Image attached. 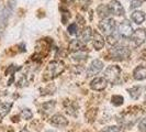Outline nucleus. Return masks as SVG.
<instances>
[{
	"instance_id": "nucleus-9",
	"label": "nucleus",
	"mask_w": 146,
	"mask_h": 132,
	"mask_svg": "<svg viewBox=\"0 0 146 132\" xmlns=\"http://www.w3.org/2000/svg\"><path fill=\"white\" fill-rule=\"evenodd\" d=\"M90 87L92 88L94 90L101 91V90H103L104 88L107 87V79L103 78V77H97L90 83Z\"/></svg>"
},
{
	"instance_id": "nucleus-20",
	"label": "nucleus",
	"mask_w": 146,
	"mask_h": 132,
	"mask_svg": "<svg viewBox=\"0 0 146 132\" xmlns=\"http://www.w3.org/2000/svg\"><path fill=\"white\" fill-rule=\"evenodd\" d=\"M33 116V113H32V111L30 109H23L21 112V117L23 119H25V120H30L31 118Z\"/></svg>"
},
{
	"instance_id": "nucleus-13",
	"label": "nucleus",
	"mask_w": 146,
	"mask_h": 132,
	"mask_svg": "<svg viewBox=\"0 0 146 132\" xmlns=\"http://www.w3.org/2000/svg\"><path fill=\"white\" fill-rule=\"evenodd\" d=\"M132 20L135 22L136 24H141L145 20V13L143 11H134L131 15Z\"/></svg>"
},
{
	"instance_id": "nucleus-1",
	"label": "nucleus",
	"mask_w": 146,
	"mask_h": 132,
	"mask_svg": "<svg viewBox=\"0 0 146 132\" xmlns=\"http://www.w3.org/2000/svg\"><path fill=\"white\" fill-rule=\"evenodd\" d=\"M64 71H65V64L62 61H53L47 65L44 72V79L45 81L53 79L60 75Z\"/></svg>"
},
{
	"instance_id": "nucleus-15",
	"label": "nucleus",
	"mask_w": 146,
	"mask_h": 132,
	"mask_svg": "<svg viewBox=\"0 0 146 132\" xmlns=\"http://www.w3.org/2000/svg\"><path fill=\"white\" fill-rule=\"evenodd\" d=\"M69 49L72 51L79 52L84 49V43L81 42L80 40H73L70 43H69Z\"/></svg>"
},
{
	"instance_id": "nucleus-25",
	"label": "nucleus",
	"mask_w": 146,
	"mask_h": 132,
	"mask_svg": "<svg viewBox=\"0 0 146 132\" xmlns=\"http://www.w3.org/2000/svg\"><path fill=\"white\" fill-rule=\"evenodd\" d=\"M143 0H133L131 2V9H134V8H137L142 5Z\"/></svg>"
},
{
	"instance_id": "nucleus-29",
	"label": "nucleus",
	"mask_w": 146,
	"mask_h": 132,
	"mask_svg": "<svg viewBox=\"0 0 146 132\" xmlns=\"http://www.w3.org/2000/svg\"><path fill=\"white\" fill-rule=\"evenodd\" d=\"M70 1H74V0H70Z\"/></svg>"
},
{
	"instance_id": "nucleus-28",
	"label": "nucleus",
	"mask_w": 146,
	"mask_h": 132,
	"mask_svg": "<svg viewBox=\"0 0 146 132\" xmlns=\"http://www.w3.org/2000/svg\"><path fill=\"white\" fill-rule=\"evenodd\" d=\"M47 132H55V131H52V130H50V131H47Z\"/></svg>"
},
{
	"instance_id": "nucleus-27",
	"label": "nucleus",
	"mask_w": 146,
	"mask_h": 132,
	"mask_svg": "<svg viewBox=\"0 0 146 132\" xmlns=\"http://www.w3.org/2000/svg\"><path fill=\"white\" fill-rule=\"evenodd\" d=\"M20 132H30V131L28 130V129H22V130Z\"/></svg>"
},
{
	"instance_id": "nucleus-7",
	"label": "nucleus",
	"mask_w": 146,
	"mask_h": 132,
	"mask_svg": "<svg viewBox=\"0 0 146 132\" xmlns=\"http://www.w3.org/2000/svg\"><path fill=\"white\" fill-rule=\"evenodd\" d=\"M109 10H110V13L114 15H124V8L122 7V5L117 1V0H112L110 2L109 5Z\"/></svg>"
},
{
	"instance_id": "nucleus-11",
	"label": "nucleus",
	"mask_w": 146,
	"mask_h": 132,
	"mask_svg": "<svg viewBox=\"0 0 146 132\" xmlns=\"http://www.w3.org/2000/svg\"><path fill=\"white\" fill-rule=\"evenodd\" d=\"M51 123L54 125H58V127H64L68 125V120L62 115H55L52 117Z\"/></svg>"
},
{
	"instance_id": "nucleus-17",
	"label": "nucleus",
	"mask_w": 146,
	"mask_h": 132,
	"mask_svg": "<svg viewBox=\"0 0 146 132\" xmlns=\"http://www.w3.org/2000/svg\"><path fill=\"white\" fill-rule=\"evenodd\" d=\"M143 87H139V86H135V87L131 88V89H129V93H130V95L133 99H137L141 94H142V91H143Z\"/></svg>"
},
{
	"instance_id": "nucleus-16",
	"label": "nucleus",
	"mask_w": 146,
	"mask_h": 132,
	"mask_svg": "<svg viewBox=\"0 0 146 132\" xmlns=\"http://www.w3.org/2000/svg\"><path fill=\"white\" fill-rule=\"evenodd\" d=\"M12 107V103H0V117H5L9 113Z\"/></svg>"
},
{
	"instance_id": "nucleus-19",
	"label": "nucleus",
	"mask_w": 146,
	"mask_h": 132,
	"mask_svg": "<svg viewBox=\"0 0 146 132\" xmlns=\"http://www.w3.org/2000/svg\"><path fill=\"white\" fill-rule=\"evenodd\" d=\"M111 100L114 106H121L123 103V97L122 96H113Z\"/></svg>"
},
{
	"instance_id": "nucleus-12",
	"label": "nucleus",
	"mask_w": 146,
	"mask_h": 132,
	"mask_svg": "<svg viewBox=\"0 0 146 132\" xmlns=\"http://www.w3.org/2000/svg\"><path fill=\"white\" fill-rule=\"evenodd\" d=\"M94 46H95L96 50H98V51L101 50L104 46V39L98 32H96L95 34H94Z\"/></svg>"
},
{
	"instance_id": "nucleus-5",
	"label": "nucleus",
	"mask_w": 146,
	"mask_h": 132,
	"mask_svg": "<svg viewBox=\"0 0 146 132\" xmlns=\"http://www.w3.org/2000/svg\"><path fill=\"white\" fill-rule=\"evenodd\" d=\"M146 41V30L137 29L132 34V42L135 46H139Z\"/></svg>"
},
{
	"instance_id": "nucleus-4",
	"label": "nucleus",
	"mask_w": 146,
	"mask_h": 132,
	"mask_svg": "<svg viewBox=\"0 0 146 132\" xmlns=\"http://www.w3.org/2000/svg\"><path fill=\"white\" fill-rule=\"evenodd\" d=\"M99 29L104 35L109 37L111 34H113L115 30V21L113 19H104L99 23Z\"/></svg>"
},
{
	"instance_id": "nucleus-10",
	"label": "nucleus",
	"mask_w": 146,
	"mask_h": 132,
	"mask_svg": "<svg viewBox=\"0 0 146 132\" xmlns=\"http://www.w3.org/2000/svg\"><path fill=\"white\" fill-rule=\"evenodd\" d=\"M133 77L136 81H143L146 79V67L145 66H137L134 72H133Z\"/></svg>"
},
{
	"instance_id": "nucleus-18",
	"label": "nucleus",
	"mask_w": 146,
	"mask_h": 132,
	"mask_svg": "<svg viewBox=\"0 0 146 132\" xmlns=\"http://www.w3.org/2000/svg\"><path fill=\"white\" fill-rule=\"evenodd\" d=\"M97 12L100 18H106L110 15V10H109V6H100L97 9Z\"/></svg>"
},
{
	"instance_id": "nucleus-6",
	"label": "nucleus",
	"mask_w": 146,
	"mask_h": 132,
	"mask_svg": "<svg viewBox=\"0 0 146 132\" xmlns=\"http://www.w3.org/2000/svg\"><path fill=\"white\" fill-rule=\"evenodd\" d=\"M119 33L125 39H129L132 37L133 34V28H132V24L130 23V21L124 20L123 22L120 23L119 25Z\"/></svg>"
},
{
	"instance_id": "nucleus-23",
	"label": "nucleus",
	"mask_w": 146,
	"mask_h": 132,
	"mask_svg": "<svg viewBox=\"0 0 146 132\" xmlns=\"http://www.w3.org/2000/svg\"><path fill=\"white\" fill-rule=\"evenodd\" d=\"M139 131L146 132V118L145 119H143V120L139 123Z\"/></svg>"
},
{
	"instance_id": "nucleus-26",
	"label": "nucleus",
	"mask_w": 146,
	"mask_h": 132,
	"mask_svg": "<svg viewBox=\"0 0 146 132\" xmlns=\"http://www.w3.org/2000/svg\"><path fill=\"white\" fill-rule=\"evenodd\" d=\"M108 39H109V43L110 44H115V43H117V37H115V35H112V34H111V35H109V37H108Z\"/></svg>"
},
{
	"instance_id": "nucleus-2",
	"label": "nucleus",
	"mask_w": 146,
	"mask_h": 132,
	"mask_svg": "<svg viewBox=\"0 0 146 132\" xmlns=\"http://www.w3.org/2000/svg\"><path fill=\"white\" fill-rule=\"evenodd\" d=\"M110 55H111V59H117V61H124V59L130 57L131 51H130L126 46L117 45V46H114V47L110 51Z\"/></svg>"
},
{
	"instance_id": "nucleus-22",
	"label": "nucleus",
	"mask_w": 146,
	"mask_h": 132,
	"mask_svg": "<svg viewBox=\"0 0 146 132\" xmlns=\"http://www.w3.org/2000/svg\"><path fill=\"white\" fill-rule=\"evenodd\" d=\"M76 31H77V24L76 23H72L69 27H68V33L69 34H76Z\"/></svg>"
},
{
	"instance_id": "nucleus-21",
	"label": "nucleus",
	"mask_w": 146,
	"mask_h": 132,
	"mask_svg": "<svg viewBox=\"0 0 146 132\" xmlns=\"http://www.w3.org/2000/svg\"><path fill=\"white\" fill-rule=\"evenodd\" d=\"M73 59L75 61L80 62V61H86L88 59V56L86 54H82V53H75V54H73Z\"/></svg>"
},
{
	"instance_id": "nucleus-3",
	"label": "nucleus",
	"mask_w": 146,
	"mask_h": 132,
	"mask_svg": "<svg viewBox=\"0 0 146 132\" xmlns=\"http://www.w3.org/2000/svg\"><path fill=\"white\" fill-rule=\"evenodd\" d=\"M104 78L111 84H117L121 78V68L117 65L109 66L104 72Z\"/></svg>"
},
{
	"instance_id": "nucleus-8",
	"label": "nucleus",
	"mask_w": 146,
	"mask_h": 132,
	"mask_svg": "<svg viewBox=\"0 0 146 132\" xmlns=\"http://www.w3.org/2000/svg\"><path fill=\"white\" fill-rule=\"evenodd\" d=\"M103 68V63L99 59H95L91 62V64L89 66L87 71L88 76H95L96 74H98Z\"/></svg>"
},
{
	"instance_id": "nucleus-14",
	"label": "nucleus",
	"mask_w": 146,
	"mask_h": 132,
	"mask_svg": "<svg viewBox=\"0 0 146 132\" xmlns=\"http://www.w3.org/2000/svg\"><path fill=\"white\" fill-rule=\"evenodd\" d=\"M91 37H92V31H91V28H85L84 31L81 32L80 35V40L82 43H88L90 40H91Z\"/></svg>"
},
{
	"instance_id": "nucleus-24",
	"label": "nucleus",
	"mask_w": 146,
	"mask_h": 132,
	"mask_svg": "<svg viewBox=\"0 0 146 132\" xmlns=\"http://www.w3.org/2000/svg\"><path fill=\"white\" fill-rule=\"evenodd\" d=\"M102 132H122V131H121V129L119 127H109L106 130H103Z\"/></svg>"
}]
</instances>
